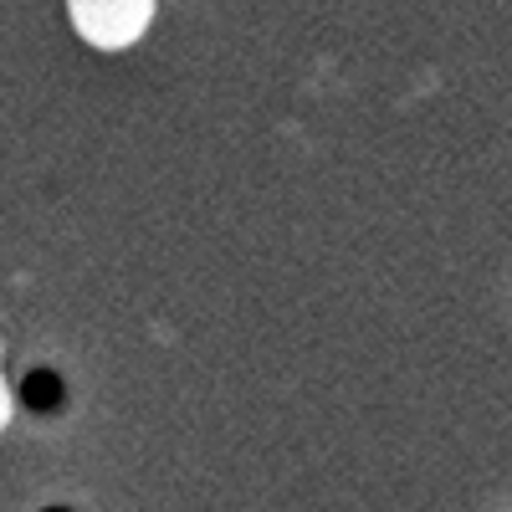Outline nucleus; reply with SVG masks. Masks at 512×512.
Masks as SVG:
<instances>
[{
    "label": "nucleus",
    "instance_id": "nucleus-1",
    "mask_svg": "<svg viewBox=\"0 0 512 512\" xmlns=\"http://www.w3.org/2000/svg\"><path fill=\"white\" fill-rule=\"evenodd\" d=\"M72 16L82 26V36L98 47H123L134 41L149 21V0H72Z\"/></svg>",
    "mask_w": 512,
    "mask_h": 512
}]
</instances>
